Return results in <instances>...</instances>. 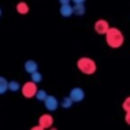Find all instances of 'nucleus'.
Returning <instances> with one entry per match:
<instances>
[{
	"instance_id": "obj_4",
	"label": "nucleus",
	"mask_w": 130,
	"mask_h": 130,
	"mask_svg": "<svg viewBox=\"0 0 130 130\" xmlns=\"http://www.w3.org/2000/svg\"><path fill=\"white\" fill-rule=\"evenodd\" d=\"M69 97L72 99L73 103H81L86 97V92L81 87H74L70 90Z\"/></svg>"
},
{
	"instance_id": "obj_3",
	"label": "nucleus",
	"mask_w": 130,
	"mask_h": 130,
	"mask_svg": "<svg viewBox=\"0 0 130 130\" xmlns=\"http://www.w3.org/2000/svg\"><path fill=\"white\" fill-rule=\"evenodd\" d=\"M38 86L36 85L32 81H27L24 85L22 86V89H21V92L22 95L25 97V98H33L36 97L37 92H38Z\"/></svg>"
},
{
	"instance_id": "obj_20",
	"label": "nucleus",
	"mask_w": 130,
	"mask_h": 130,
	"mask_svg": "<svg viewBox=\"0 0 130 130\" xmlns=\"http://www.w3.org/2000/svg\"><path fill=\"white\" fill-rule=\"evenodd\" d=\"M30 130H45V129H42L40 126H33Z\"/></svg>"
},
{
	"instance_id": "obj_8",
	"label": "nucleus",
	"mask_w": 130,
	"mask_h": 130,
	"mask_svg": "<svg viewBox=\"0 0 130 130\" xmlns=\"http://www.w3.org/2000/svg\"><path fill=\"white\" fill-rule=\"evenodd\" d=\"M73 11L76 16H82L86 14V6L83 0H73Z\"/></svg>"
},
{
	"instance_id": "obj_16",
	"label": "nucleus",
	"mask_w": 130,
	"mask_h": 130,
	"mask_svg": "<svg viewBox=\"0 0 130 130\" xmlns=\"http://www.w3.org/2000/svg\"><path fill=\"white\" fill-rule=\"evenodd\" d=\"M31 81L34 82L36 85L40 83L41 81H42V74H41L39 71L36 72V73H33V74H31Z\"/></svg>"
},
{
	"instance_id": "obj_11",
	"label": "nucleus",
	"mask_w": 130,
	"mask_h": 130,
	"mask_svg": "<svg viewBox=\"0 0 130 130\" xmlns=\"http://www.w3.org/2000/svg\"><path fill=\"white\" fill-rule=\"evenodd\" d=\"M16 10H17V13L21 14V15H25V14H27L30 11V7L26 2L21 1L16 5Z\"/></svg>"
},
{
	"instance_id": "obj_21",
	"label": "nucleus",
	"mask_w": 130,
	"mask_h": 130,
	"mask_svg": "<svg viewBox=\"0 0 130 130\" xmlns=\"http://www.w3.org/2000/svg\"><path fill=\"white\" fill-rule=\"evenodd\" d=\"M49 130H58V129H57V128H55V127H53V128H50Z\"/></svg>"
},
{
	"instance_id": "obj_1",
	"label": "nucleus",
	"mask_w": 130,
	"mask_h": 130,
	"mask_svg": "<svg viewBox=\"0 0 130 130\" xmlns=\"http://www.w3.org/2000/svg\"><path fill=\"white\" fill-rule=\"evenodd\" d=\"M105 41L108 47L113 48V49H118L123 45L124 36L118 27H111L105 36Z\"/></svg>"
},
{
	"instance_id": "obj_5",
	"label": "nucleus",
	"mask_w": 130,
	"mask_h": 130,
	"mask_svg": "<svg viewBox=\"0 0 130 130\" xmlns=\"http://www.w3.org/2000/svg\"><path fill=\"white\" fill-rule=\"evenodd\" d=\"M53 124H54V118L52 114L49 113H45V114H41L39 117L38 120V126H40L42 129H48L53 128Z\"/></svg>"
},
{
	"instance_id": "obj_9",
	"label": "nucleus",
	"mask_w": 130,
	"mask_h": 130,
	"mask_svg": "<svg viewBox=\"0 0 130 130\" xmlns=\"http://www.w3.org/2000/svg\"><path fill=\"white\" fill-rule=\"evenodd\" d=\"M24 70L31 75V74L39 71V65L36 61H33V59H27L24 63Z\"/></svg>"
},
{
	"instance_id": "obj_22",
	"label": "nucleus",
	"mask_w": 130,
	"mask_h": 130,
	"mask_svg": "<svg viewBox=\"0 0 130 130\" xmlns=\"http://www.w3.org/2000/svg\"><path fill=\"white\" fill-rule=\"evenodd\" d=\"M1 15H2V10H1V8H0V17H1Z\"/></svg>"
},
{
	"instance_id": "obj_10",
	"label": "nucleus",
	"mask_w": 130,
	"mask_h": 130,
	"mask_svg": "<svg viewBox=\"0 0 130 130\" xmlns=\"http://www.w3.org/2000/svg\"><path fill=\"white\" fill-rule=\"evenodd\" d=\"M59 14H61L63 17H70L74 14L73 11V6L71 4L70 5H64V6H61L59 8Z\"/></svg>"
},
{
	"instance_id": "obj_17",
	"label": "nucleus",
	"mask_w": 130,
	"mask_h": 130,
	"mask_svg": "<svg viewBox=\"0 0 130 130\" xmlns=\"http://www.w3.org/2000/svg\"><path fill=\"white\" fill-rule=\"evenodd\" d=\"M122 108H123V111L126 113L130 112V96H128L123 101V103H122Z\"/></svg>"
},
{
	"instance_id": "obj_6",
	"label": "nucleus",
	"mask_w": 130,
	"mask_h": 130,
	"mask_svg": "<svg viewBox=\"0 0 130 130\" xmlns=\"http://www.w3.org/2000/svg\"><path fill=\"white\" fill-rule=\"evenodd\" d=\"M110 29H111V26H110V24H108V22L106 20H103V18L97 20L94 24L95 32L98 34H104V36H106V33L108 32Z\"/></svg>"
},
{
	"instance_id": "obj_13",
	"label": "nucleus",
	"mask_w": 130,
	"mask_h": 130,
	"mask_svg": "<svg viewBox=\"0 0 130 130\" xmlns=\"http://www.w3.org/2000/svg\"><path fill=\"white\" fill-rule=\"evenodd\" d=\"M48 96H49V95L47 94V91H46V90L39 89L38 92H37V95H36V99L38 102H40V103H45L46 99L48 98Z\"/></svg>"
},
{
	"instance_id": "obj_2",
	"label": "nucleus",
	"mask_w": 130,
	"mask_h": 130,
	"mask_svg": "<svg viewBox=\"0 0 130 130\" xmlns=\"http://www.w3.org/2000/svg\"><path fill=\"white\" fill-rule=\"evenodd\" d=\"M76 67L85 75H92L97 71V64L90 57H80L76 61Z\"/></svg>"
},
{
	"instance_id": "obj_12",
	"label": "nucleus",
	"mask_w": 130,
	"mask_h": 130,
	"mask_svg": "<svg viewBox=\"0 0 130 130\" xmlns=\"http://www.w3.org/2000/svg\"><path fill=\"white\" fill-rule=\"evenodd\" d=\"M9 90V81L5 76L0 75V95H5Z\"/></svg>"
},
{
	"instance_id": "obj_19",
	"label": "nucleus",
	"mask_w": 130,
	"mask_h": 130,
	"mask_svg": "<svg viewBox=\"0 0 130 130\" xmlns=\"http://www.w3.org/2000/svg\"><path fill=\"white\" fill-rule=\"evenodd\" d=\"M71 4V1L70 0H59V5L61 6H64V5H70Z\"/></svg>"
},
{
	"instance_id": "obj_18",
	"label": "nucleus",
	"mask_w": 130,
	"mask_h": 130,
	"mask_svg": "<svg viewBox=\"0 0 130 130\" xmlns=\"http://www.w3.org/2000/svg\"><path fill=\"white\" fill-rule=\"evenodd\" d=\"M124 121H126V123L130 126V112L126 113V115H124Z\"/></svg>"
},
{
	"instance_id": "obj_7",
	"label": "nucleus",
	"mask_w": 130,
	"mask_h": 130,
	"mask_svg": "<svg viewBox=\"0 0 130 130\" xmlns=\"http://www.w3.org/2000/svg\"><path fill=\"white\" fill-rule=\"evenodd\" d=\"M43 104H45V107L48 112H55L59 106L58 99H57L55 96H53V95H49L48 98L46 99V102Z\"/></svg>"
},
{
	"instance_id": "obj_14",
	"label": "nucleus",
	"mask_w": 130,
	"mask_h": 130,
	"mask_svg": "<svg viewBox=\"0 0 130 130\" xmlns=\"http://www.w3.org/2000/svg\"><path fill=\"white\" fill-rule=\"evenodd\" d=\"M22 89V86L20 85L18 81H15V80H11L9 81V91L11 92H17Z\"/></svg>"
},
{
	"instance_id": "obj_15",
	"label": "nucleus",
	"mask_w": 130,
	"mask_h": 130,
	"mask_svg": "<svg viewBox=\"0 0 130 130\" xmlns=\"http://www.w3.org/2000/svg\"><path fill=\"white\" fill-rule=\"evenodd\" d=\"M73 102H72V99L70 98L69 96H65L63 99H62V102H61V106L63 108H71L72 107V105H73Z\"/></svg>"
}]
</instances>
